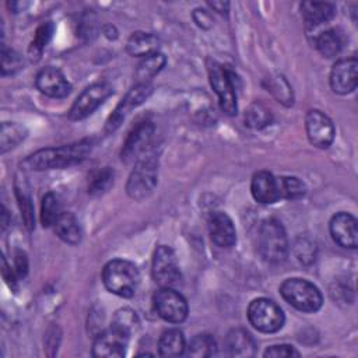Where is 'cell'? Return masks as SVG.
I'll use <instances>...</instances> for the list:
<instances>
[{"label": "cell", "mask_w": 358, "mask_h": 358, "mask_svg": "<svg viewBox=\"0 0 358 358\" xmlns=\"http://www.w3.org/2000/svg\"><path fill=\"white\" fill-rule=\"evenodd\" d=\"M330 87L336 94H350L357 88L358 62L355 57L341 59L336 62L330 71Z\"/></svg>", "instance_id": "obj_14"}, {"label": "cell", "mask_w": 358, "mask_h": 358, "mask_svg": "<svg viewBox=\"0 0 358 358\" xmlns=\"http://www.w3.org/2000/svg\"><path fill=\"white\" fill-rule=\"evenodd\" d=\"M208 231L211 241L218 248H231L236 242V231L228 214L214 213L208 221Z\"/></svg>", "instance_id": "obj_19"}, {"label": "cell", "mask_w": 358, "mask_h": 358, "mask_svg": "<svg viewBox=\"0 0 358 358\" xmlns=\"http://www.w3.org/2000/svg\"><path fill=\"white\" fill-rule=\"evenodd\" d=\"M154 123L150 120L138 122L127 134L123 147H122V161L133 162L137 161L150 145L154 134Z\"/></svg>", "instance_id": "obj_12"}, {"label": "cell", "mask_w": 358, "mask_h": 358, "mask_svg": "<svg viewBox=\"0 0 358 358\" xmlns=\"http://www.w3.org/2000/svg\"><path fill=\"white\" fill-rule=\"evenodd\" d=\"M113 88L108 83H94L88 85L74 101L69 110L71 120H81L90 116L98 106H101L110 95Z\"/></svg>", "instance_id": "obj_8"}, {"label": "cell", "mask_w": 358, "mask_h": 358, "mask_svg": "<svg viewBox=\"0 0 358 358\" xmlns=\"http://www.w3.org/2000/svg\"><path fill=\"white\" fill-rule=\"evenodd\" d=\"M126 49L129 52V55L131 56H150L152 53H157L159 49V39L150 32H134L130 35L127 43H126Z\"/></svg>", "instance_id": "obj_21"}, {"label": "cell", "mask_w": 358, "mask_h": 358, "mask_svg": "<svg viewBox=\"0 0 358 358\" xmlns=\"http://www.w3.org/2000/svg\"><path fill=\"white\" fill-rule=\"evenodd\" d=\"M52 34H53V24L52 22H46V24H42L36 32H35V36L29 45V49H28V53H29V57L32 60H38L39 56L42 55L45 46L48 45V42L50 41L52 38Z\"/></svg>", "instance_id": "obj_33"}, {"label": "cell", "mask_w": 358, "mask_h": 358, "mask_svg": "<svg viewBox=\"0 0 358 358\" xmlns=\"http://www.w3.org/2000/svg\"><path fill=\"white\" fill-rule=\"evenodd\" d=\"M27 137V130L24 126L18 123L4 122L0 130V150L1 152H7L8 150L17 147Z\"/></svg>", "instance_id": "obj_29"}, {"label": "cell", "mask_w": 358, "mask_h": 358, "mask_svg": "<svg viewBox=\"0 0 358 358\" xmlns=\"http://www.w3.org/2000/svg\"><path fill=\"white\" fill-rule=\"evenodd\" d=\"M36 88L50 98H64L71 91V84L64 74L52 66L42 69L35 77Z\"/></svg>", "instance_id": "obj_16"}, {"label": "cell", "mask_w": 358, "mask_h": 358, "mask_svg": "<svg viewBox=\"0 0 358 358\" xmlns=\"http://www.w3.org/2000/svg\"><path fill=\"white\" fill-rule=\"evenodd\" d=\"M213 8H215L218 13H224V11H227L228 10V7H229V3H224V1H211V3H208Z\"/></svg>", "instance_id": "obj_39"}, {"label": "cell", "mask_w": 358, "mask_h": 358, "mask_svg": "<svg viewBox=\"0 0 358 358\" xmlns=\"http://www.w3.org/2000/svg\"><path fill=\"white\" fill-rule=\"evenodd\" d=\"M62 204L57 194L49 192L42 199L41 206V222L43 227H53L62 214Z\"/></svg>", "instance_id": "obj_30"}, {"label": "cell", "mask_w": 358, "mask_h": 358, "mask_svg": "<svg viewBox=\"0 0 358 358\" xmlns=\"http://www.w3.org/2000/svg\"><path fill=\"white\" fill-rule=\"evenodd\" d=\"M57 236L70 245H77L81 241V227L74 214L63 211L53 225Z\"/></svg>", "instance_id": "obj_23"}, {"label": "cell", "mask_w": 358, "mask_h": 358, "mask_svg": "<svg viewBox=\"0 0 358 358\" xmlns=\"http://www.w3.org/2000/svg\"><path fill=\"white\" fill-rule=\"evenodd\" d=\"M330 235L333 241L347 249H355L358 245V228L357 220L350 213H337L331 217L329 224Z\"/></svg>", "instance_id": "obj_15"}, {"label": "cell", "mask_w": 358, "mask_h": 358, "mask_svg": "<svg viewBox=\"0 0 358 358\" xmlns=\"http://www.w3.org/2000/svg\"><path fill=\"white\" fill-rule=\"evenodd\" d=\"M15 194L18 200V206L24 218V222L28 229H32L35 227V217H34V206L29 197V193L27 192L24 185H15Z\"/></svg>", "instance_id": "obj_35"}, {"label": "cell", "mask_w": 358, "mask_h": 358, "mask_svg": "<svg viewBox=\"0 0 358 358\" xmlns=\"http://www.w3.org/2000/svg\"><path fill=\"white\" fill-rule=\"evenodd\" d=\"M249 323L262 333H275L284 326L282 309L268 298H256L248 308Z\"/></svg>", "instance_id": "obj_6"}, {"label": "cell", "mask_w": 358, "mask_h": 358, "mask_svg": "<svg viewBox=\"0 0 358 358\" xmlns=\"http://www.w3.org/2000/svg\"><path fill=\"white\" fill-rule=\"evenodd\" d=\"M92 150V141L88 138L64 144L60 147H49L38 150L25 159V165L35 171L60 169L78 164L87 158Z\"/></svg>", "instance_id": "obj_1"}, {"label": "cell", "mask_w": 358, "mask_h": 358, "mask_svg": "<svg viewBox=\"0 0 358 358\" xmlns=\"http://www.w3.org/2000/svg\"><path fill=\"white\" fill-rule=\"evenodd\" d=\"M165 63H166V57L159 52L145 56L136 69L137 83H150V80L162 70Z\"/></svg>", "instance_id": "obj_26"}, {"label": "cell", "mask_w": 358, "mask_h": 358, "mask_svg": "<svg viewBox=\"0 0 358 358\" xmlns=\"http://www.w3.org/2000/svg\"><path fill=\"white\" fill-rule=\"evenodd\" d=\"M306 136L317 148H327L334 140V126L327 115L317 109H312L305 117Z\"/></svg>", "instance_id": "obj_13"}, {"label": "cell", "mask_w": 358, "mask_h": 358, "mask_svg": "<svg viewBox=\"0 0 358 358\" xmlns=\"http://www.w3.org/2000/svg\"><path fill=\"white\" fill-rule=\"evenodd\" d=\"M271 122L270 110L260 102H253L246 113H245V123L253 129H262Z\"/></svg>", "instance_id": "obj_34"}, {"label": "cell", "mask_w": 358, "mask_h": 358, "mask_svg": "<svg viewBox=\"0 0 358 358\" xmlns=\"http://www.w3.org/2000/svg\"><path fill=\"white\" fill-rule=\"evenodd\" d=\"M151 94H152V85L150 83H137L131 90H129V92L116 105V108L113 109V112L106 120L105 130L108 133L115 131L123 123L126 116L133 109L140 106L145 99H148Z\"/></svg>", "instance_id": "obj_11"}, {"label": "cell", "mask_w": 358, "mask_h": 358, "mask_svg": "<svg viewBox=\"0 0 358 358\" xmlns=\"http://www.w3.org/2000/svg\"><path fill=\"white\" fill-rule=\"evenodd\" d=\"M154 306L158 315L169 323H182L187 317V302L172 287H161L154 294Z\"/></svg>", "instance_id": "obj_10"}, {"label": "cell", "mask_w": 358, "mask_h": 358, "mask_svg": "<svg viewBox=\"0 0 358 358\" xmlns=\"http://www.w3.org/2000/svg\"><path fill=\"white\" fill-rule=\"evenodd\" d=\"M186 354L193 358H207L215 354L217 343L208 333L196 334L186 345Z\"/></svg>", "instance_id": "obj_27"}, {"label": "cell", "mask_w": 358, "mask_h": 358, "mask_svg": "<svg viewBox=\"0 0 358 358\" xmlns=\"http://www.w3.org/2000/svg\"><path fill=\"white\" fill-rule=\"evenodd\" d=\"M138 326H140V320H138L136 312L131 310L130 308L117 309L115 312V315L112 317V323H110L112 329L127 336L129 338L138 329Z\"/></svg>", "instance_id": "obj_28"}, {"label": "cell", "mask_w": 358, "mask_h": 358, "mask_svg": "<svg viewBox=\"0 0 358 358\" xmlns=\"http://www.w3.org/2000/svg\"><path fill=\"white\" fill-rule=\"evenodd\" d=\"M152 278L161 287H173L180 281V270L173 250L166 245H159L152 256Z\"/></svg>", "instance_id": "obj_9"}, {"label": "cell", "mask_w": 358, "mask_h": 358, "mask_svg": "<svg viewBox=\"0 0 358 358\" xmlns=\"http://www.w3.org/2000/svg\"><path fill=\"white\" fill-rule=\"evenodd\" d=\"M280 197L288 200H296L305 196L306 186L305 183L295 176H281L278 178Z\"/></svg>", "instance_id": "obj_32"}, {"label": "cell", "mask_w": 358, "mask_h": 358, "mask_svg": "<svg viewBox=\"0 0 358 358\" xmlns=\"http://www.w3.org/2000/svg\"><path fill=\"white\" fill-rule=\"evenodd\" d=\"M186 350L185 336L179 329L165 330L158 341V351L162 357H179Z\"/></svg>", "instance_id": "obj_24"}, {"label": "cell", "mask_w": 358, "mask_h": 358, "mask_svg": "<svg viewBox=\"0 0 358 358\" xmlns=\"http://www.w3.org/2000/svg\"><path fill=\"white\" fill-rule=\"evenodd\" d=\"M129 337L109 327L99 333L92 344V355L96 358H113L123 357L126 354Z\"/></svg>", "instance_id": "obj_17"}, {"label": "cell", "mask_w": 358, "mask_h": 358, "mask_svg": "<svg viewBox=\"0 0 358 358\" xmlns=\"http://www.w3.org/2000/svg\"><path fill=\"white\" fill-rule=\"evenodd\" d=\"M301 14L309 25H320L334 17L336 6L331 3L303 1L301 4Z\"/></svg>", "instance_id": "obj_22"}, {"label": "cell", "mask_w": 358, "mask_h": 358, "mask_svg": "<svg viewBox=\"0 0 358 358\" xmlns=\"http://www.w3.org/2000/svg\"><path fill=\"white\" fill-rule=\"evenodd\" d=\"M250 192L256 201L262 204H273L280 197L278 178L268 171H259L253 175L250 182Z\"/></svg>", "instance_id": "obj_18"}, {"label": "cell", "mask_w": 358, "mask_h": 358, "mask_svg": "<svg viewBox=\"0 0 358 358\" xmlns=\"http://www.w3.org/2000/svg\"><path fill=\"white\" fill-rule=\"evenodd\" d=\"M13 260H14L13 270L15 273L17 280L24 278L27 275V273H28V259H27V255L22 250H15Z\"/></svg>", "instance_id": "obj_38"}, {"label": "cell", "mask_w": 358, "mask_h": 358, "mask_svg": "<svg viewBox=\"0 0 358 358\" xmlns=\"http://www.w3.org/2000/svg\"><path fill=\"white\" fill-rule=\"evenodd\" d=\"M158 180V157L155 152H145V155H141L134 169L131 171L129 180H127V194L134 200H143L148 197Z\"/></svg>", "instance_id": "obj_3"}, {"label": "cell", "mask_w": 358, "mask_h": 358, "mask_svg": "<svg viewBox=\"0 0 358 358\" xmlns=\"http://www.w3.org/2000/svg\"><path fill=\"white\" fill-rule=\"evenodd\" d=\"M280 294L291 306L306 313L319 310L323 303L319 288L305 278H287L280 287Z\"/></svg>", "instance_id": "obj_4"}, {"label": "cell", "mask_w": 358, "mask_h": 358, "mask_svg": "<svg viewBox=\"0 0 358 358\" xmlns=\"http://www.w3.org/2000/svg\"><path fill=\"white\" fill-rule=\"evenodd\" d=\"M115 179V171L109 166H103L96 169L88 182V193L92 196H99L105 193L112 185Z\"/></svg>", "instance_id": "obj_31"}, {"label": "cell", "mask_w": 358, "mask_h": 358, "mask_svg": "<svg viewBox=\"0 0 358 358\" xmlns=\"http://www.w3.org/2000/svg\"><path fill=\"white\" fill-rule=\"evenodd\" d=\"M22 66H24V60H22L21 55H18L13 49H6L3 46V50H1V74L3 76L14 74L18 70H21Z\"/></svg>", "instance_id": "obj_36"}, {"label": "cell", "mask_w": 358, "mask_h": 358, "mask_svg": "<svg viewBox=\"0 0 358 358\" xmlns=\"http://www.w3.org/2000/svg\"><path fill=\"white\" fill-rule=\"evenodd\" d=\"M259 252L270 263H280L288 255V238L282 224L275 218H267L262 222L257 235Z\"/></svg>", "instance_id": "obj_5"}, {"label": "cell", "mask_w": 358, "mask_h": 358, "mask_svg": "<svg viewBox=\"0 0 358 358\" xmlns=\"http://www.w3.org/2000/svg\"><path fill=\"white\" fill-rule=\"evenodd\" d=\"M225 347L229 355L248 358L256 354V344L249 331L245 329H232L225 338Z\"/></svg>", "instance_id": "obj_20"}, {"label": "cell", "mask_w": 358, "mask_h": 358, "mask_svg": "<svg viewBox=\"0 0 358 358\" xmlns=\"http://www.w3.org/2000/svg\"><path fill=\"white\" fill-rule=\"evenodd\" d=\"M343 45H344L343 36L334 28H330V29H326V31L320 32L316 38V48L324 57L337 56L341 52Z\"/></svg>", "instance_id": "obj_25"}, {"label": "cell", "mask_w": 358, "mask_h": 358, "mask_svg": "<svg viewBox=\"0 0 358 358\" xmlns=\"http://www.w3.org/2000/svg\"><path fill=\"white\" fill-rule=\"evenodd\" d=\"M234 73L227 70L222 64L213 62L208 67L210 84L215 94L218 95L220 106L227 115H236L238 103H236V87L232 80Z\"/></svg>", "instance_id": "obj_7"}, {"label": "cell", "mask_w": 358, "mask_h": 358, "mask_svg": "<svg viewBox=\"0 0 358 358\" xmlns=\"http://www.w3.org/2000/svg\"><path fill=\"white\" fill-rule=\"evenodd\" d=\"M102 281L109 292L122 298H130L136 294L140 284V273L131 262L113 259L105 264Z\"/></svg>", "instance_id": "obj_2"}, {"label": "cell", "mask_w": 358, "mask_h": 358, "mask_svg": "<svg viewBox=\"0 0 358 358\" xmlns=\"http://www.w3.org/2000/svg\"><path fill=\"white\" fill-rule=\"evenodd\" d=\"M264 357H273V358H289V357H299V352L295 350V347L289 344H277L271 345L264 351Z\"/></svg>", "instance_id": "obj_37"}]
</instances>
